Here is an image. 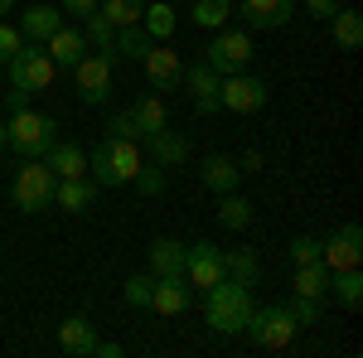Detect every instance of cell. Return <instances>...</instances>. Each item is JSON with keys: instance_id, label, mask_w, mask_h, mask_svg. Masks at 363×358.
Instances as JSON below:
<instances>
[{"instance_id": "18", "label": "cell", "mask_w": 363, "mask_h": 358, "mask_svg": "<svg viewBox=\"0 0 363 358\" xmlns=\"http://www.w3.org/2000/svg\"><path fill=\"white\" fill-rule=\"evenodd\" d=\"M44 49H49V58H54V68H78V58L87 54V39H83V29H68V25H58L49 39H44Z\"/></svg>"}, {"instance_id": "23", "label": "cell", "mask_w": 363, "mask_h": 358, "mask_svg": "<svg viewBox=\"0 0 363 358\" xmlns=\"http://www.w3.org/2000/svg\"><path fill=\"white\" fill-rule=\"evenodd\" d=\"M131 116H136V126H140V140L150 136V131H160V126H169V111H165V97H160V92L136 97V102H131Z\"/></svg>"}, {"instance_id": "10", "label": "cell", "mask_w": 363, "mask_h": 358, "mask_svg": "<svg viewBox=\"0 0 363 358\" xmlns=\"http://www.w3.org/2000/svg\"><path fill=\"white\" fill-rule=\"evenodd\" d=\"M320 262H325L330 272L363 267V228H359V223H344V228H335V233L320 242Z\"/></svg>"}, {"instance_id": "26", "label": "cell", "mask_w": 363, "mask_h": 358, "mask_svg": "<svg viewBox=\"0 0 363 358\" xmlns=\"http://www.w3.org/2000/svg\"><path fill=\"white\" fill-rule=\"evenodd\" d=\"M223 276H228V281H242V286H257V276H262V262H257V252H252V247H233V252H223Z\"/></svg>"}, {"instance_id": "19", "label": "cell", "mask_w": 363, "mask_h": 358, "mask_svg": "<svg viewBox=\"0 0 363 358\" xmlns=\"http://www.w3.org/2000/svg\"><path fill=\"white\" fill-rule=\"evenodd\" d=\"M44 165L54 169V179H78V174H87V150L78 140H54L44 150Z\"/></svg>"}, {"instance_id": "4", "label": "cell", "mask_w": 363, "mask_h": 358, "mask_svg": "<svg viewBox=\"0 0 363 358\" xmlns=\"http://www.w3.org/2000/svg\"><path fill=\"white\" fill-rule=\"evenodd\" d=\"M257 344V349H267V354H281V349H291L296 344V334H301V325H296V315L286 310V305H267V310H252L247 330H242Z\"/></svg>"}, {"instance_id": "1", "label": "cell", "mask_w": 363, "mask_h": 358, "mask_svg": "<svg viewBox=\"0 0 363 358\" xmlns=\"http://www.w3.org/2000/svg\"><path fill=\"white\" fill-rule=\"evenodd\" d=\"M252 286L242 281H213L208 291H203V315H208V330L213 334H242L252 320Z\"/></svg>"}, {"instance_id": "13", "label": "cell", "mask_w": 363, "mask_h": 358, "mask_svg": "<svg viewBox=\"0 0 363 358\" xmlns=\"http://www.w3.org/2000/svg\"><path fill=\"white\" fill-rule=\"evenodd\" d=\"M179 83L189 87L199 116H213V111H218V73H213L203 58H199V63H184V78H179Z\"/></svg>"}, {"instance_id": "32", "label": "cell", "mask_w": 363, "mask_h": 358, "mask_svg": "<svg viewBox=\"0 0 363 358\" xmlns=\"http://www.w3.org/2000/svg\"><path fill=\"white\" fill-rule=\"evenodd\" d=\"M97 15H102V20H107L112 29L140 25V15H145V0H102V5H97Z\"/></svg>"}, {"instance_id": "5", "label": "cell", "mask_w": 363, "mask_h": 358, "mask_svg": "<svg viewBox=\"0 0 363 358\" xmlns=\"http://www.w3.org/2000/svg\"><path fill=\"white\" fill-rule=\"evenodd\" d=\"M5 73H10V87H20V92H44V87H54L58 78V68H54V58H49V49L44 44H20V54L5 63Z\"/></svg>"}, {"instance_id": "44", "label": "cell", "mask_w": 363, "mask_h": 358, "mask_svg": "<svg viewBox=\"0 0 363 358\" xmlns=\"http://www.w3.org/2000/svg\"><path fill=\"white\" fill-rule=\"evenodd\" d=\"M5 107H10V111H25V107H29V92L10 87V92H5Z\"/></svg>"}, {"instance_id": "11", "label": "cell", "mask_w": 363, "mask_h": 358, "mask_svg": "<svg viewBox=\"0 0 363 358\" xmlns=\"http://www.w3.org/2000/svg\"><path fill=\"white\" fill-rule=\"evenodd\" d=\"M140 68H145V83L155 87V92H179V78H184V58L165 49V44H150V54L140 58Z\"/></svg>"}, {"instance_id": "47", "label": "cell", "mask_w": 363, "mask_h": 358, "mask_svg": "<svg viewBox=\"0 0 363 358\" xmlns=\"http://www.w3.org/2000/svg\"><path fill=\"white\" fill-rule=\"evenodd\" d=\"M0 150H5V121H0Z\"/></svg>"}, {"instance_id": "29", "label": "cell", "mask_w": 363, "mask_h": 358, "mask_svg": "<svg viewBox=\"0 0 363 358\" xmlns=\"http://www.w3.org/2000/svg\"><path fill=\"white\" fill-rule=\"evenodd\" d=\"M296 296H315V301H325L330 296V267L325 262H306V267H296Z\"/></svg>"}, {"instance_id": "37", "label": "cell", "mask_w": 363, "mask_h": 358, "mask_svg": "<svg viewBox=\"0 0 363 358\" xmlns=\"http://www.w3.org/2000/svg\"><path fill=\"white\" fill-rule=\"evenodd\" d=\"M107 136H121V140H140V126H136V116H131V107H126V111H116L112 121H107Z\"/></svg>"}, {"instance_id": "17", "label": "cell", "mask_w": 363, "mask_h": 358, "mask_svg": "<svg viewBox=\"0 0 363 358\" xmlns=\"http://www.w3.org/2000/svg\"><path fill=\"white\" fill-rule=\"evenodd\" d=\"M58 349L73 354V358H92V349H97V325L83 320V315H68L58 325Z\"/></svg>"}, {"instance_id": "38", "label": "cell", "mask_w": 363, "mask_h": 358, "mask_svg": "<svg viewBox=\"0 0 363 358\" xmlns=\"http://www.w3.org/2000/svg\"><path fill=\"white\" fill-rule=\"evenodd\" d=\"M20 44H25L20 25H5V20H0V63H10V58L20 54Z\"/></svg>"}, {"instance_id": "21", "label": "cell", "mask_w": 363, "mask_h": 358, "mask_svg": "<svg viewBox=\"0 0 363 358\" xmlns=\"http://www.w3.org/2000/svg\"><path fill=\"white\" fill-rule=\"evenodd\" d=\"M63 25V10L58 5H25V20H20V34L29 44H44L54 29Z\"/></svg>"}, {"instance_id": "42", "label": "cell", "mask_w": 363, "mask_h": 358, "mask_svg": "<svg viewBox=\"0 0 363 358\" xmlns=\"http://www.w3.org/2000/svg\"><path fill=\"white\" fill-rule=\"evenodd\" d=\"M339 10V0H306V15H315V20H330Z\"/></svg>"}, {"instance_id": "27", "label": "cell", "mask_w": 363, "mask_h": 358, "mask_svg": "<svg viewBox=\"0 0 363 358\" xmlns=\"http://www.w3.org/2000/svg\"><path fill=\"white\" fill-rule=\"evenodd\" d=\"M330 296H335L344 310H359L363 305V272L349 267V272H330Z\"/></svg>"}, {"instance_id": "8", "label": "cell", "mask_w": 363, "mask_h": 358, "mask_svg": "<svg viewBox=\"0 0 363 358\" xmlns=\"http://www.w3.org/2000/svg\"><path fill=\"white\" fill-rule=\"evenodd\" d=\"M267 83L262 78H252L247 68L242 73H228V78H218V107L223 111H238V116H252V111L267 107Z\"/></svg>"}, {"instance_id": "46", "label": "cell", "mask_w": 363, "mask_h": 358, "mask_svg": "<svg viewBox=\"0 0 363 358\" xmlns=\"http://www.w3.org/2000/svg\"><path fill=\"white\" fill-rule=\"evenodd\" d=\"M10 10H15V0H0V15H10Z\"/></svg>"}, {"instance_id": "22", "label": "cell", "mask_w": 363, "mask_h": 358, "mask_svg": "<svg viewBox=\"0 0 363 358\" xmlns=\"http://www.w3.org/2000/svg\"><path fill=\"white\" fill-rule=\"evenodd\" d=\"M199 179H203L208 194H228V189H238L242 169H238V160H228V155H208V160L199 165Z\"/></svg>"}, {"instance_id": "40", "label": "cell", "mask_w": 363, "mask_h": 358, "mask_svg": "<svg viewBox=\"0 0 363 358\" xmlns=\"http://www.w3.org/2000/svg\"><path fill=\"white\" fill-rule=\"evenodd\" d=\"M136 184H140V194H160L165 189V174H160V165L150 160V165H140L136 169Z\"/></svg>"}, {"instance_id": "36", "label": "cell", "mask_w": 363, "mask_h": 358, "mask_svg": "<svg viewBox=\"0 0 363 358\" xmlns=\"http://www.w3.org/2000/svg\"><path fill=\"white\" fill-rule=\"evenodd\" d=\"M286 310L296 315V325H315V320H320V310H325V301H315V296H296Z\"/></svg>"}, {"instance_id": "12", "label": "cell", "mask_w": 363, "mask_h": 358, "mask_svg": "<svg viewBox=\"0 0 363 358\" xmlns=\"http://www.w3.org/2000/svg\"><path fill=\"white\" fill-rule=\"evenodd\" d=\"M184 281L199 286V291H208L213 281H223V252L213 247V242H189L184 247Z\"/></svg>"}, {"instance_id": "30", "label": "cell", "mask_w": 363, "mask_h": 358, "mask_svg": "<svg viewBox=\"0 0 363 358\" xmlns=\"http://www.w3.org/2000/svg\"><path fill=\"white\" fill-rule=\"evenodd\" d=\"M83 39L87 44H97V54L102 58H112V63H121V54H116V29L107 25V20H102V15H97V10H92V15H83Z\"/></svg>"}, {"instance_id": "14", "label": "cell", "mask_w": 363, "mask_h": 358, "mask_svg": "<svg viewBox=\"0 0 363 358\" xmlns=\"http://www.w3.org/2000/svg\"><path fill=\"white\" fill-rule=\"evenodd\" d=\"M233 15H242L252 29H281L296 15V0H233Z\"/></svg>"}, {"instance_id": "43", "label": "cell", "mask_w": 363, "mask_h": 358, "mask_svg": "<svg viewBox=\"0 0 363 358\" xmlns=\"http://www.w3.org/2000/svg\"><path fill=\"white\" fill-rule=\"evenodd\" d=\"M126 349L121 344H112V339H97V349H92V358H121Z\"/></svg>"}, {"instance_id": "7", "label": "cell", "mask_w": 363, "mask_h": 358, "mask_svg": "<svg viewBox=\"0 0 363 358\" xmlns=\"http://www.w3.org/2000/svg\"><path fill=\"white\" fill-rule=\"evenodd\" d=\"M252 54H257V44H252L247 29H218V34L208 39V49H203V63H208L218 78H228V73H242L252 63Z\"/></svg>"}, {"instance_id": "41", "label": "cell", "mask_w": 363, "mask_h": 358, "mask_svg": "<svg viewBox=\"0 0 363 358\" xmlns=\"http://www.w3.org/2000/svg\"><path fill=\"white\" fill-rule=\"evenodd\" d=\"M97 5H102V0H58V10H63V15H92Z\"/></svg>"}, {"instance_id": "28", "label": "cell", "mask_w": 363, "mask_h": 358, "mask_svg": "<svg viewBox=\"0 0 363 358\" xmlns=\"http://www.w3.org/2000/svg\"><path fill=\"white\" fill-rule=\"evenodd\" d=\"M325 25L335 29V44H339V49H359V44H363V15H359V10H344V5H339Z\"/></svg>"}, {"instance_id": "9", "label": "cell", "mask_w": 363, "mask_h": 358, "mask_svg": "<svg viewBox=\"0 0 363 358\" xmlns=\"http://www.w3.org/2000/svg\"><path fill=\"white\" fill-rule=\"evenodd\" d=\"M112 58L102 54H83L78 58V68H73V83H78V97H83L87 107H102L107 97H112Z\"/></svg>"}, {"instance_id": "39", "label": "cell", "mask_w": 363, "mask_h": 358, "mask_svg": "<svg viewBox=\"0 0 363 358\" xmlns=\"http://www.w3.org/2000/svg\"><path fill=\"white\" fill-rule=\"evenodd\" d=\"M306 262H320V242L315 237H296L291 242V267H306Z\"/></svg>"}, {"instance_id": "20", "label": "cell", "mask_w": 363, "mask_h": 358, "mask_svg": "<svg viewBox=\"0 0 363 358\" xmlns=\"http://www.w3.org/2000/svg\"><path fill=\"white\" fill-rule=\"evenodd\" d=\"M92 203H97V184L87 174L54 184V208H63V213H92Z\"/></svg>"}, {"instance_id": "16", "label": "cell", "mask_w": 363, "mask_h": 358, "mask_svg": "<svg viewBox=\"0 0 363 358\" xmlns=\"http://www.w3.org/2000/svg\"><path fill=\"white\" fill-rule=\"evenodd\" d=\"M189 281L184 276H155V286H150V310L155 315H165V320H174V315H184L189 310Z\"/></svg>"}, {"instance_id": "31", "label": "cell", "mask_w": 363, "mask_h": 358, "mask_svg": "<svg viewBox=\"0 0 363 358\" xmlns=\"http://www.w3.org/2000/svg\"><path fill=\"white\" fill-rule=\"evenodd\" d=\"M174 25H179V20H174V5H169V0L145 5V15H140V29H145L155 44H160V39H169V34H174Z\"/></svg>"}, {"instance_id": "25", "label": "cell", "mask_w": 363, "mask_h": 358, "mask_svg": "<svg viewBox=\"0 0 363 358\" xmlns=\"http://www.w3.org/2000/svg\"><path fill=\"white\" fill-rule=\"evenodd\" d=\"M252 218H257V213H252V203L242 198V194H233V189L218 194V223H223L228 233H247Z\"/></svg>"}, {"instance_id": "3", "label": "cell", "mask_w": 363, "mask_h": 358, "mask_svg": "<svg viewBox=\"0 0 363 358\" xmlns=\"http://www.w3.org/2000/svg\"><path fill=\"white\" fill-rule=\"evenodd\" d=\"M58 140V116L49 111H10V121H5V145L20 155V160H44V150Z\"/></svg>"}, {"instance_id": "24", "label": "cell", "mask_w": 363, "mask_h": 358, "mask_svg": "<svg viewBox=\"0 0 363 358\" xmlns=\"http://www.w3.org/2000/svg\"><path fill=\"white\" fill-rule=\"evenodd\" d=\"M150 276H184V247L174 237L150 242Z\"/></svg>"}, {"instance_id": "35", "label": "cell", "mask_w": 363, "mask_h": 358, "mask_svg": "<svg viewBox=\"0 0 363 358\" xmlns=\"http://www.w3.org/2000/svg\"><path fill=\"white\" fill-rule=\"evenodd\" d=\"M150 286H155V276H150V272H145V276H131V281L121 286L126 305H131V310H150Z\"/></svg>"}, {"instance_id": "15", "label": "cell", "mask_w": 363, "mask_h": 358, "mask_svg": "<svg viewBox=\"0 0 363 358\" xmlns=\"http://www.w3.org/2000/svg\"><path fill=\"white\" fill-rule=\"evenodd\" d=\"M145 155H150L160 169H179L184 160H189V136L160 126V131H150V136H145Z\"/></svg>"}, {"instance_id": "6", "label": "cell", "mask_w": 363, "mask_h": 358, "mask_svg": "<svg viewBox=\"0 0 363 358\" xmlns=\"http://www.w3.org/2000/svg\"><path fill=\"white\" fill-rule=\"evenodd\" d=\"M54 169L44 165V160H20V169H15V184H10V194H15V208H25V213H44V208H54Z\"/></svg>"}, {"instance_id": "45", "label": "cell", "mask_w": 363, "mask_h": 358, "mask_svg": "<svg viewBox=\"0 0 363 358\" xmlns=\"http://www.w3.org/2000/svg\"><path fill=\"white\" fill-rule=\"evenodd\" d=\"M238 169H242V174H257V169H262V150H247V155L238 160Z\"/></svg>"}, {"instance_id": "34", "label": "cell", "mask_w": 363, "mask_h": 358, "mask_svg": "<svg viewBox=\"0 0 363 358\" xmlns=\"http://www.w3.org/2000/svg\"><path fill=\"white\" fill-rule=\"evenodd\" d=\"M150 44H155V39H150V34H145V29L140 25H126V29H116V54L121 58H145L150 54Z\"/></svg>"}, {"instance_id": "2", "label": "cell", "mask_w": 363, "mask_h": 358, "mask_svg": "<svg viewBox=\"0 0 363 358\" xmlns=\"http://www.w3.org/2000/svg\"><path fill=\"white\" fill-rule=\"evenodd\" d=\"M87 179L97 184V189H121V184H131L140 169V140H121V136H102L97 140V150L87 155Z\"/></svg>"}, {"instance_id": "33", "label": "cell", "mask_w": 363, "mask_h": 358, "mask_svg": "<svg viewBox=\"0 0 363 358\" xmlns=\"http://www.w3.org/2000/svg\"><path fill=\"white\" fill-rule=\"evenodd\" d=\"M189 5H194L189 20H194L199 29H223L228 20H233V0H189Z\"/></svg>"}]
</instances>
